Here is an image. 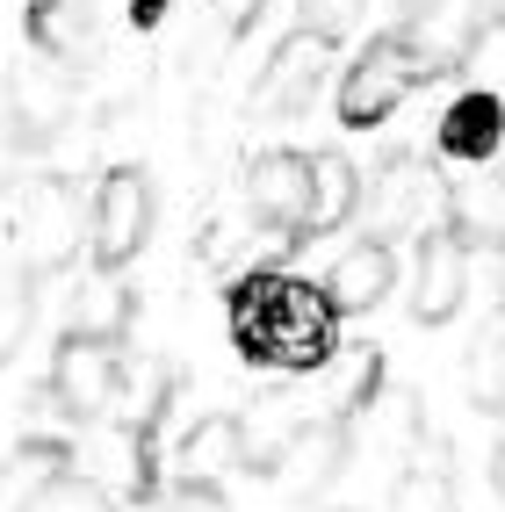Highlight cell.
<instances>
[{
	"mask_svg": "<svg viewBox=\"0 0 505 512\" xmlns=\"http://www.w3.org/2000/svg\"><path fill=\"white\" fill-rule=\"evenodd\" d=\"M159 512H231L217 484H188V476H174V491L159 498Z\"/></svg>",
	"mask_w": 505,
	"mask_h": 512,
	"instance_id": "obj_26",
	"label": "cell"
},
{
	"mask_svg": "<svg viewBox=\"0 0 505 512\" xmlns=\"http://www.w3.org/2000/svg\"><path fill=\"white\" fill-rule=\"evenodd\" d=\"M8 123H15V138H22L29 152L51 145L58 130L73 123V65L29 51L15 73H8Z\"/></svg>",
	"mask_w": 505,
	"mask_h": 512,
	"instance_id": "obj_5",
	"label": "cell"
},
{
	"mask_svg": "<svg viewBox=\"0 0 505 512\" xmlns=\"http://www.w3.org/2000/svg\"><path fill=\"white\" fill-rule=\"evenodd\" d=\"M246 202L267 231L311 238V152H260L246 166Z\"/></svg>",
	"mask_w": 505,
	"mask_h": 512,
	"instance_id": "obj_8",
	"label": "cell"
},
{
	"mask_svg": "<svg viewBox=\"0 0 505 512\" xmlns=\"http://www.w3.org/2000/svg\"><path fill=\"white\" fill-rule=\"evenodd\" d=\"M433 145H441V159H462V166L498 159V145H505V101H498L491 87L455 94L448 109H441V130H433Z\"/></svg>",
	"mask_w": 505,
	"mask_h": 512,
	"instance_id": "obj_14",
	"label": "cell"
},
{
	"mask_svg": "<svg viewBox=\"0 0 505 512\" xmlns=\"http://www.w3.org/2000/svg\"><path fill=\"white\" fill-rule=\"evenodd\" d=\"M397 8H404V15H433L441 0H397Z\"/></svg>",
	"mask_w": 505,
	"mask_h": 512,
	"instance_id": "obj_30",
	"label": "cell"
},
{
	"mask_svg": "<svg viewBox=\"0 0 505 512\" xmlns=\"http://www.w3.org/2000/svg\"><path fill=\"white\" fill-rule=\"evenodd\" d=\"M469 404L477 412H505V325H491L469 354Z\"/></svg>",
	"mask_w": 505,
	"mask_h": 512,
	"instance_id": "obj_23",
	"label": "cell"
},
{
	"mask_svg": "<svg viewBox=\"0 0 505 512\" xmlns=\"http://www.w3.org/2000/svg\"><path fill=\"white\" fill-rule=\"evenodd\" d=\"M397 289V253H390V238H347L340 260L325 267V296H332V311L340 318H361V311H376V303Z\"/></svg>",
	"mask_w": 505,
	"mask_h": 512,
	"instance_id": "obj_11",
	"label": "cell"
},
{
	"mask_svg": "<svg viewBox=\"0 0 505 512\" xmlns=\"http://www.w3.org/2000/svg\"><path fill=\"white\" fill-rule=\"evenodd\" d=\"M441 202H455L441 188V174H433L426 159H383V174H376V195H361V210L376 217V238H397V231H419Z\"/></svg>",
	"mask_w": 505,
	"mask_h": 512,
	"instance_id": "obj_10",
	"label": "cell"
},
{
	"mask_svg": "<svg viewBox=\"0 0 505 512\" xmlns=\"http://www.w3.org/2000/svg\"><path fill=\"white\" fill-rule=\"evenodd\" d=\"M58 476H73V448H65L58 433H29L22 448L0 462V512H37Z\"/></svg>",
	"mask_w": 505,
	"mask_h": 512,
	"instance_id": "obj_15",
	"label": "cell"
},
{
	"mask_svg": "<svg viewBox=\"0 0 505 512\" xmlns=\"http://www.w3.org/2000/svg\"><path fill=\"white\" fill-rule=\"evenodd\" d=\"M37 512H116V498L101 491V484H87V476H58Z\"/></svg>",
	"mask_w": 505,
	"mask_h": 512,
	"instance_id": "obj_24",
	"label": "cell"
},
{
	"mask_svg": "<svg viewBox=\"0 0 505 512\" xmlns=\"http://www.w3.org/2000/svg\"><path fill=\"white\" fill-rule=\"evenodd\" d=\"M498 311H505V246H498Z\"/></svg>",
	"mask_w": 505,
	"mask_h": 512,
	"instance_id": "obj_31",
	"label": "cell"
},
{
	"mask_svg": "<svg viewBox=\"0 0 505 512\" xmlns=\"http://www.w3.org/2000/svg\"><path fill=\"white\" fill-rule=\"evenodd\" d=\"M469 303V246L455 224H426L419 253H412V318L419 325H448Z\"/></svg>",
	"mask_w": 505,
	"mask_h": 512,
	"instance_id": "obj_6",
	"label": "cell"
},
{
	"mask_svg": "<svg viewBox=\"0 0 505 512\" xmlns=\"http://www.w3.org/2000/svg\"><path fill=\"white\" fill-rule=\"evenodd\" d=\"M419 80H433L419 37H412V29H376V37L354 51L347 80H340V123H347V130H376V123H390L397 101L412 94Z\"/></svg>",
	"mask_w": 505,
	"mask_h": 512,
	"instance_id": "obj_2",
	"label": "cell"
},
{
	"mask_svg": "<svg viewBox=\"0 0 505 512\" xmlns=\"http://www.w3.org/2000/svg\"><path fill=\"white\" fill-rule=\"evenodd\" d=\"M231 426H239V469H253V476H282V462H289V448H296V433H303V412H296L289 390H260Z\"/></svg>",
	"mask_w": 505,
	"mask_h": 512,
	"instance_id": "obj_12",
	"label": "cell"
},
{
	"mask_svg": "<svg viewBox=\"0 0 505 512\" xmlns=\"http://www.w3.org/2000/svg\"><path fill=\"white\" fill-rule=\"evenodd\" d=\"M498 159H505V145H498Z\"/></svg>",
	"mask_w": 505,
	"mask_h": 512,
	"instance_id": "obj_33",
	"label": "cell"
},
{
	"mask_svg": "<svg viewBox=\"0 0 505 512\" xmlns=\"http://www.w3.org/2000/svg\"><path fill=\"white\" fill-rule=\"evenodd\" d=\"M332 311L325 282L282 275V267H253L231 282V347L253 368H282V375H318L332 361Z\"/></svg>",
	"mask_w": 505,
	"mask_h": 512,
	"instance_id": "obj_1",
	"label": "cell"
},
{
	"mask_svg": "<svg viewBox=\"0 0 505 512\" xmlns=\"http://www.w3.org/2000/svg\"><path fill=\"white\" fill-rule=\"evenodd\" d=\"M347 455H354V433H347V419H303L296 448H289V462H282V484H289V498H296V505L325 498L332 484H340Z\"/></svg>",
	"mask_w": 505,
	"mask_h": 512,
	"instance_id": "obj_13",
	"label": "cell"
},
{
	"mask_svg": "<svg viewBox=\"0 0 505 512\" xmlns=\"http://www.w3.org/2000/svg\"><path fill=\"white\" fill-rule=\"evenodd\" d=\"M484 22H491V29H505V0H484Z\"/></svg>",
	"mask_w": 505,
	"mask_h": 512,
	"instance_id": "obj_29",
	"label": "cell"
},
{
	"mask_svg": "<svg viewBox=\"0 0 505 512\" xmlns=\"http://www.w3.org/2000/svg\"><path fill=\"white\" fill-rule=\"evenodd\" d=\"M181 397V368L174 361H123V390H116V412L130 419V433H159L166 404Z\"/></svg>",
	"mask_w": 505,
	"mask_h": 512,
	"instance_id": "obj_17",
	"label": "cell"
},
{
	"mask_svg": "<svg viewBox=\"0 0 505 512\" xmlns=\"http://www.w3.org/2000/svg\"><path fill=\"white\" fill-rule=\"evenodd\" d=\"M29 51L58 65H94L101 58V22L87 0H29Z\"/></svg>",
	"mask_w": 505,
	"mask_h": 512,
	"instance_id": "obj_16",
	"label": "cell"
},
{
	"mask_svg": "<svg viewBox=\"0 0 505 512\" xmlns=\"http://www.w3.org/2000/svg\"><path fill=\"white\" fill-rule=\"evenodd\" d=\"M296 15H303V29H318L325 44H340L361 22V0H296Z\"/></svg>",
	"mask_w": 505,
	"mask_h": 512,
	"instance_id": "obj_25",
	"label": "cell"
},
{
	"mask_svg": "<svg viewBox=\"0 0 505 512\" xmlns=\"http://www.w3.org/2000/svg\"><path fill=\"white\" fill-rule=\"evenodd\" d=\"M145 238H152V174L145 166H109V174L94 181V202H87L94 267L123 275V267L145 253Z\"/></svg>",
	"mask_w": 505,
	"mask_h": 512,
	"instance_id": "obj_4",
	"label": "cell"
},
{
	"mask_svg": "<svg viewBox=\"0 0 505 512\" xmlns=\"http://www.w3.org/2000/svg\"><path fill=\"white\" fill-rule=\"evenodd\" d=\"M332 73V44L318 37V29H289V37L275 44V58H267V73H260V116H303L311 109V94L325 87Z\"/></svg>",
	"mask_w": 505,
	"mask_h": 512,
	"instance_id": "obj_9",
	"label": "cell"
},
{
	"mask_svg": "<svg viewBox=\"0 0 505 512\" xmlns=\"http://www.w3.org/2000/svg\"><path fill=\"white\" fill-rule=\"evenodd\" d=\"M231 462H239V426L231 419H195L174 448V476H188V484H217Z\"/></svg>",
	"mask_w": 505,
	"mask_h": 512,
	"instance_id": "obj_21",
	"label": "cell"
},
{
	"mask_svg": "<svg viewBox=\"0 0 505 512\" xmlns=\"http://www.w3.org/2000/svg\"><path fill=\"white\" fill-rule=\"evenodd\" d=\"M130 318H138V296L123 289V275H109V267H94V275L80 282L73 296V332H101V339H123Z\"/></svg>",
	"mask_w": 505,
	"mask_h": 512,
	"instance_id": "obj_20",
	"label": "cell"
},
{
	"mask_svg": "<svg viewBox=\"0 0 505 512\" xmlns=\"http://www.w3.org/2000/svg\"><path fill=\"white\" fill-rule=\"evenodd\" d=\"M37 282H44V275H29L22 260L8 267V275H0V361H15V354H22L29 318H37Z\"/></svg>",
	"mask_w": 505,
	"mask_h": 512,
	"instance_id": "obj_22",
	"label": "cell"
},
{
	"mask_svg": "<svg viewBox=\"0 0 505 512\" xmlns=\"http://www.w3.org/2000/svg\"><path fill=\"white\" fill-rule=\"evenodd\" d=\"M123 339H101V332H65L51 347V404L65 419H109L116 412V390H123Z\"/></svg>",
	"mask_w": 505,
	"mask_h": 512,
	"instance_id": "obj_3",
	"label": "cell"
},
{
	"mask_svg": "<svg viewBox=\"0 0 505 512\" xmlns=\"http://www.w3.org/2000/svg\"><path fill=\"white\" fill-rule=\"evenodd\" d=\"M361 210V166L347 152H311V238L340 231Z\"/></svg>",
	"mask_w": 505,
	"mask_h": 512,
	"instance_id": "obj_18",
	"label": "cell"
},
{
	"mask_svg": "<svg viewBox=\"0 0 505 512\" xmlns=\"http://www.w3.org/2000/svg\"><path fill=\"white\" fill-rule=\"evenodd\" d=\"M260 8H267V0H210V15H217V29H224L231 44H239L246 29L260 22Z\"/></svg>",
	"mask_w": 505,
	"mask_h": 512,
	"instance_id": "obj_27",
	"label": "cell"
},
{
	"mask_svg": "<svg viewBox=\"0 0 505 512\" xmlns=\"http://www.w3.org/2000/svg\"><path fill=\"white\" fill-rule=\"evenodd\" d=\"M22 159H29V145L15 138V123H8V130H0V195L22 181Z\"/></svg>",
	"mask_w": 505,
	"mask_h": 512,
	"instance_id": "obj_28",
	"label": "cell"
},
{
	"mask_svg": "<svg viewBox=\"0 0 505 512\" xmlns=\"http://www.w3.org/2000/svg\"><path fill=\"white\" fill-rule=\"evenodd\" d=\"M390 512H455V462L441 440H419V455L404 462L390 491Z\"/></svg>",
	"mask_w": 505,
	"mask_h": 512,
	"instance_id": "obj_19",
	"label": "cell"
},
{
	"mask_svg": "<svg viewBox=\"0 0 505 512\" xmlns=\"http://www.w3.org/2000/svg\"><path fill=\"white\" fill-rule=\"evenodd\" d=\"M498 491H505V455H498Z\"/></svg>",
	"mask_w": 505,
	"mask_h": 512,
	"instance_id": "obj_32",
	"label": "cell"
},
{
	"mask_svg": "<svg viewBox=\"0 0 505 512\" xmlns=\"http://www.w3.org/2000/svg\"><path fill=\"white\" fill-rule=\"evenodd\" d=\"M73 238H80L73 181H37L22 195V210H15V253H22V267H29V275H51V267H65Z\"/></svg>",
	"mask_w": 505,
	"mask_h": 512,
	"instance_id": "obj_7",
	"label": "cell"
}]
</instances>
